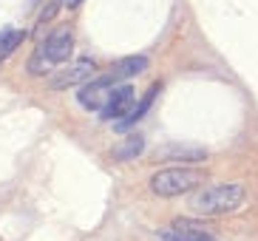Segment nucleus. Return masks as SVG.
I'll list each match as a JSON object with an SVG mask.
<instances>
[{
    "label": "nucleus",
    "instance_id": "obj_1",
    "mask_svg": "<svg viewBox=\"0 0 258 241\" xmlns=\"http://www.w3.org/2000/svg\"><path fill=\"white\" fill-rule=\"evenodd\" d=\"M244 196H247L244 185L230 182V185H216V188H210V190L196 193V196L190 199V207H193L196 213H202V216L233 213V210H238V207L244 204Z\"/></svg>",
    "mask_w": 258,
    "mask_h": 241
},
{
    "label": "nucleus",
    "instance_id": "obj_2",
    "mask_svg": "<svg viewBox=\"0 0 258 241\" xmlns=\"http://www.w3.org/2000/svg\"><path fill=\"white\" fill-rule=\"evenodd\" d=\"M205 182V173L196 170V167H184V165H173V167H165L159 173H153L151 179V190L156 196H182V193H190L196 190L199 185Z\"/></svg>",
    "mask_w": 258,
    "mask_h": 241
},
{
    "label": "nucleus",
    "instance_id": "obj_3",
    "mask_svg": "<svg viewBox=\"0 0 258 241\" xmlns=\"http://www.w3.org/2000/svg\"><path fill=\"white\" fill-rule=\"evenodd\" d=\"M116 80L119 77L111 71V74L105 77H97V80H88V83L80 88V94H77V99H80V105L88 108V111H102L108 102V97H111V91H114Z\"/></svg>",
    "mask_w": 258,
    "mask_h": 241
},
{
    "label": "nucleus",
    "instance_id": "obj_4",
    "mask_svg": "<svg viewBox=\"0 0 258 241\" xmlns=\"http://www.w3.org/2000/svg\"><path fill=\"white\" fill-rule=\"evenodd\" d=\"M159 241H216V235L196 221H173L170 227L159 230Z\"/></svg>",
    "mask_w": 258,
    "mask_h": 241
},
{
    "label": "nucleus",
    "instance_id": "obj_5",
    "mask_svg": "<svg viewBox=\"0 0 258 241\" xmlns=\"http://www.w3.org/2000/svg\"><path fill=\"white\" fill-rule=\"evenodd\" d=\"M131 108H134V88H131V85H114V91H111L105 108L99 111V116L105 122L108 119H122Z\"/></svg>",
    "mask_w": 258,
    "mask_h": 241
},
{
    "label": "nucleus",
    "instance_id": "obj_6",
    "mask_svg": "<svg viewBox=\"0 0 258 241\" xmlns=\"http://www.w3.org/2000/svg\"><path fill=\"white\" fill-rule=\"evenodd\" d=\"M94 74V63L91 60H80V63H71L69 68H62L60 74H54L51 80V88H69V85H77L88 80Z\"/></svg>",
    "mask_w": 258,
    "mask_h": 241
},
{
    "label": "nucleus",
    "instance_id": "obj_7",
    "mask_svg": "<svg viewBox=\"0 0 258 241\" xmlns=\"http://www.w3.org/2000/svg\"><path fill=\"white\" fill-rule=\"evenodd\" d=\"M43 48H46L51 63H62L66 57H71V48H74V34H71V29H57L51 37L46 40Z\"/></svg>",
    "mask_w": 258,
    "mask_h": 241
},
{
    "label": "nucleus",
    "instance_id": "obj_8",
    "mask_svg": "<svg viewBox=\"0 0 258 241\" xmlns=\"http://www.w3.org/2000/svg\"><path fill=\"white\" fill-rule=\"evenodd\" d=\"M156 91H159V85L148 91V97H145L142 102H139V108H137V111L131 108V111L125 113V116H122V119H116V125H114V128L119 131V134H125V131H131V128H134V122H139V116H142V113L148 111V108H151V99L156 97Z\"/></svg>",
    "mask_w": 258,
    "mask_h": 241
},
{
    "label": "nucleus",
    "instance_id": "obj_9",
    "mask_svg": "<svg viewBox=\"0 0 258 241\" xmlns=\"http://www.w3.org/2000/svg\"><path fill=\"white\" fill-rule=\"evenodd\" d=\"M142 145H145L142 136H131L128 142H122L119 148L114 151V159H131V156H139V153H142Z\"/></svg>",
    "mask_w": 258,
    "mask_h": 241
},
{
    "label": "nucleus",
    "instance_id": "obj_10",
    "mask_svg": "<svg viewBox=\"0 0 258 241\" xmlns=\"http://www.w3.org/2000/svg\"><path fill=\"white\" fill-rule=\"evenodd\" d=\"M145 68H148V60H145V57H131V60L119 63V66L114 68V74L116 77H134V74H139V71H145Z\"/></svg>",
    "mask_w": 258,
    "mask_h": 241
},
{
    "label": "nucleus",
    "instance_id": "obj_11",
    "mask_svg": "<svg viewBox=\"0 0 258 241\" xmlns=\"http://www.w3.org/2000/svg\"><path fill=\"white\" fill-rule=\"evenodd\" d=\"M48 66H51V60H48L46 48H37V51L31 54V60H29V71H31V74H46Z\"/></svg>",
    "mask_w": 258,
    "mask_h": 241
},
{
    "label": "nucleus",
    "instance_id": "obj_12",
    "mask_svg": "<svg viewBox=\"0 0 258 241\" xmlns=\"http://www.w3.org/2000/svg\"><path fill=\"white\" fill-rule=\"evenodd\" d=\"M23 37H26L23 31H6V34H0V60H3L6 54L15 51V45L20 43Z\"/></svg>",
    "mask_w": 258,
    "mask_h": 241
},
{
    "label": "nucleus",
    "instance_id": "obj_13",
    "mask_svg": "<svg viewBox=\"0 0 258 241\" xmlns=\"http://www.w3.org/2000/svg\"><path fill=\"white\" fill-rule=\"evenodd\" d=\"M57 6H60V0H51L46 9H43V15H40V23H46V20H51L54 15H57Z\"/></svg>",
    "mask_w": 258,
    "mask_h": 241
},
{
    "label": "nucleus",
    "instance_id": "obj_14",
    "mask_svg": "<svg viewBox=\"0 0 258 241\" xmlns=\"http://www.w3.org/2000/svg\"><path fill=\"white\" fill-rule=\"evenodd\" d=\"M69 3H71V6H77V3H80V0H69Z\"/></svg>",
    "mask_w": 258,
    "mask_h": 241
}]
</instances>
